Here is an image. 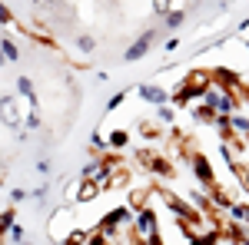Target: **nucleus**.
Returning <instances> with one entry per match:
<instances>
[{
    "label": "nucleus",
    "mask_w": 249,
    "mask_h": 245,
    "mask_svg": "<svg viewBox=\"0 0 249 245\" xmlns=\"http://www.w3.org/2000/svg\"><path fill=\"white\" fill-rule=\"evenodd\" d=\"M23 119H27V113H20V96L17 93L0 96V123H3L7 130H20Z\"/></svg>",
    "instance_id": "nucleus-1"
},
{
    "label": "nucleus",
    "mask_w": 249,
    "mask_h": 245,
    "mask_svg": "<svg viewBox=\"0 0 249 245\" xmlns=\"http://www.w3.org/2000/svg\"><path fill=\"white\" fill-rule=\"evenodd\" d=\"M133 229H136V239H153L156 235V212L150 206H143L140 212L133 215Z\"/></svg>",
    "instance_id": "nucleus-2"
},
{
    "label": "nucleus",
    "mask_w": 249,
    "mask_h": 245,
    "mask_svg": "<svg viewBox=\"0 0 249 245\" xmlns=\"http://www.w3.org/2000/svg\"><path fill=\"white\" fill-rule=\"evenodd\" d=\"M156 40V30H146V33H140V37L126 47V53H123V63H136V60H143L150 53V47H153Z\"/></svg>",
    "instance_id": "nucleus-3"
},
{
    "label": "nucleus",
    "mask_w": 249,
    "mask_h": 245,
    "mask_svg": "<svg viewBox=\"0 0 249 245\" xmlns=\"http://www.w3.org/2000/svg\"><path fill=\"white\" fill-rule=\"evenodd\" d=\"M190 166H193V176L203 182V186H216V172H213V166H210V159L203 156V152H190Z\"/></svg>",
    "instance_id": "nucleus-4"
},
{
    "label": "nucleus",
    "mask_w": 249,
    "mask_h": 245,
    "mask_svg": "<svg viewBox=\"0 0 249 245\" xmlns=\"http://www.w3.org/2000/svg\"><path fill=\"white\" fill-rule=\"evenodd\" d=\"M17 96H23L27 99V110H40V103H37V90H34V80L30 76H17Z\"/></svg>",
    "instance_id": "nucleus-5"
},
{
    "label": "nucleus",
    "mask_w": 249,
    "mask_h": 245,
    "mask_svg": "<svg viewBox=\"0 0 249 245\" xmlns=\"http://www.w3.org/2000/svg\"><path fill=\"white\" fill-rule=\"evenodd\" d=\"M140 159H143V163H146V169L156 172V176H163V179H170V176H173V166L163 159V156H150V152L143 149V152H140Z\"/></svg>",
    "instance_id": "nucleus-6"
},
{
    "label": "nucleus",
    "mask_w": 249,
    "mask_h": 245,
    "mask_svg": "<svg viewBox=\"0 0 249 245\" xmlns=\"http://www.w3.org/2000/svg\"><path fill=\"white\" fill-rule=\"evenodd\" d=\"M136 93L143 96L146 103H153V106H163V103H170V93H166L163 86H156V83H143Z\"/></svg>",
    "instance_id": "nucleus-7"
},
{
    "label": "nucleus",
    "mask_w": 249,
    "mask_h": 245,
    "mask_svg": "<svg viewBox=\"0 0 249 245\" xmlns=\"http://www.w3.org/2000/svg\"><path fill=\"white\" fill-rule=\"evenodd\" d=\"M96 196H100V182H93V179H83L80 182V189H77V196H73V202H93Z\"/></svg>",
    "instance_id": "nucleus-8"
},
{
    "label": "nucleus",
    "mask_w": 249,
    "mask_h": 245,
    "mask_svg": "<svg viewBox=\"0 0 249 245\" xmlns=\"http://www.w3.org/2000/svg\"><path fill=\"white\" fill-rule=\"evenodd\" d=\"M216 110H213V106H206V103H196V106H193V119H196V123H206V126H210V123H216Z\"/></svg>",
    "instance_id": "nucleus-9"
},
{
    "label": "nucleus",
    "mask_w": 249,
    "mask_h": 245,
    "mask_svg": "<svg viewBox=\"0 0 249 245\" xmlns=\"http://www.w3.org/2000/svg\"><path fill=\"white\" fill-rule=\"evenodd\" d=\"M183 23H186V10H170L163 17V30H179Z\"/></svg>",
    "instance_id": "nucleus-10"
},
{
    "label": "nucleus",
    "mask_w": 249,
    "mask_h": 245,
    "mask_svg": "<svg viewBox=\"0 0 249 245\" xmlns=\"http://www.w3.org/2000/svg\"><path fill=\"white\" fill-rule=\"evenodd\" d=\"M107 143H110L113 149H126V146H130V132L126 130H113L110 136H107Z\"/></svg>",
    "instance_id": "nucleus-11"
},
{
    "label": "nucleus",
    "mask_w": 249,
    "mask_h": 245,
    "mask_svg": "<svg viewBox=\"0 0 249 245\" xmlns=\"http://www.w3.org/2000/svg\"><path fill=\"white\" fill-rule=\"evenodd\" d=\"M210 202H213V206H219V209H230V206H232V199L226 196V189H219V186H213Z\"/></svg>",
    "instance_id": "nucleus-12"
},
{
    "label": "nucleus",
    "mask_w": 249,
    "mask_h": 245,
    "mask_svg": "<svg viewBox=\"0 0 249 245\" xmlns=\"http://www.w3.org/2000/svg\"><path fill=\"white\" fill-rule=\"evenodd\" d=\"M73 47H77L80 53H93V50H96V37H90V33H80V37L73 40Z\"/></svg>",
    "instance_id": "nucleus-13"
},
{
    "label": "nucleus",
    "mask_w": 249,
    "mask_h": 245,
    "mask_svg": "<svg viewBox=\"0 0 249 245\" xmlns=\"http://www.w3.org/2000/svg\"><path fill=\"white\" fill-rule=\"evenodd\" d=\"M190 202L199 209V212H210V196H206V192H199V189H190Z\"/></svg>",
    "instance_id": "nucleus-14"
},
{
    "label": "nucleus",
    "mask_w": 249,
    "mask_h": 245,
    "mask_svg": "<svg viewBox=\"0 0 249 245\" xmlns=\"http://www.w3.org/2000/svg\"><path fill=\"white\" fill-rule=\"evenodd\" d=\"M17 226V215H14V209H3L0 212V235H7L10 229Z\"/></svg>",
    "instance_id": "nucleus-15"
},
{
    "label": "nucleus",
    "mask_w": 249,
    "mask_h": 245,
    "mask_svg": "<svg viewBox=\"0 0 249 245\" xmlns=\"http://www.w3.org/2000/svg\"><path fill=\"white\" fill-rule=\"evenodd\" d=\"M230 222H246V215H249V206H239V202H232L230 209Z\"/></svg>",
    "instance_id": "nucleus-16"
},
{
    "label": "nucleus",
    "mask_w": 249,
    "mask_h": 245,
    "mask_svg": "<svg viewBox=\"0 0 249 245\" xmlns=\"http://www.w3.org/2000/svg\"><path fill=\"white\" fill-rule=\"evenodd\" d=\"M156 119H160V123H166V126H170L173 119H176V110H173L170 103H163V106H156Z\"/></svg>",
    "instance_id": "nucleus-17"
},
{
    "label": "nucleus",
    "mask_w": 249,
    "mask_h": 245,
    "mask_svg": "<svg viewBox=\"0 0 249 245\" xmlns=\"http://www.w3.org/2000/svg\"><path fill=\"white\" fill-rule=\"evenodd\" d=\"M47 196H50V186H47V182L37 186V189H30V199H34L37 206H47Z\"/></svg>",
    "instance_id": "nucleus-18"
},
{
    "label": "nucleus",
    "mask_w": 249,
    "mask_h": 245,
    "mask_svg": "<svg viewBox=\"0 0 249 245\" xmlns=\"http://www.w3.org/2000/svg\"><path fill=\"white\" fill-rule=\"evenodd\" d=\"M0 47H3V53H7V60H10V63H14V60H20V50H17V43H14V40H0Z\"/></svg>",
    "instance_id": "nucleus-19"
},
{
    "label": "nucleus",
    "mask_w": 249,
    "mask_h": 245,
    "mask_svg": "<svg viewBox=\"0 0 249 245\" xmlns=\"http://www.w3.org/2000/svg\"><path fill=\"white\" fill-rule=\"evenodd\" d=\"M107 146H110V143H107V136H103L100 130H93V132H90V149H100V152H103Z\"/></svg>",
    "instance_id": "nucleus-20"
},
{
    "label": "nucleus",
    "mask_w": 249,
    "mask_h": 245,
    "mask_svg": "<svg viewBox=\"0 0 249 245\" xmlns=\"http://www.w3.org/2000/svg\"><path fill=\"white\" fill-rule=\"evenodd\" d=\"M170 10H173V0H153V14H156V17H160V20L166 17Z\"/></svg>",
    "instance_id": "nucleus-21"
},
{
    "label": "nucleus",
    "mask_w": 249,
    "mask_h": 245,
    "mask_svg": "<svg viewBox=\"0 0 249 245\" xmlns=\"http://www.w3.org/2000/svg\"><path fill=\"white\" fill-rule=\"evenodd\" d=\"M232 130L243 132V136H249V116H236L232 113Z\"/></svg>",
    "instance_id": "nucleus-22"
},
{
    "label": "nucleus",
    "mask_w": 249,
    "mask_h": 245,
    "mask_svg": "<svg viewBox=\"0 0 249 245\" xmlns=\"http://www.w3.org/2000/svg\"><path fill=\"white\" fill-rule=\"evenodd\" d=\"M123 99H126V90H120V93H113L110 99H107V110H110V113H113V110H120V106H123Z\"/></svg>",
    "instance_id": "nucleus-23"
},
{
    "label": "nucleus",
    "mask_w": 249,
    "mask_h": 245,
    "mask_svg": "<svg viewBox=\"0 0 249 245\" xmlns=\"http://www.w3.org/2000/svg\"><path fill=\"white\" fill-rule=\"evenodd\" d=\"M40 123H43V119H40V110H27V119H23V126H27V130H37Z\"/></svg>",
    "instance_id": "nucleus-24"
},
{
    "label": "nucleus",
    "mask_w": 249,
    "mask_h": 245,
    "mask_svg": "<svg viewBox=\"0 0 249 245\" xmlns=\"http://www.w3.org/2000/svg\"><path fill=\"white\" fill-rule=\"evenodd\" d=\"M7 239H10V242H14V245L27 242V232H23V226H14V229H10V232H7Z\"/></svg>",
    "instance_id": "nucleus-25"
},
{
    "label": "nucleus",
    "mask_w": 249,
    "mask_h": 245,
    "mask_svg": "<svg viewBox=\"0 0 249 245\" xmlns=\"http://www.w3.org/2000/svg\"><path fill=\"white\" fill-rule=\"evenodd\" d=\"M7 199L17 206V202H27V199H30V192H27V189H10V192H7Z\"/></svg>",
    "instance_id": "nucleus-26"
},
{
    "label": "nucleus",
    "mask_w": 249,
    "mask_h": 245,
    "mask_svg": "<svg viewBox=\"0 0 249 245\" xmlns=\"http://www.w3.org/2000/svg\"><path fill=\"white\" fill-rule=\"evenodd\" d=\"M140 132H143V136H146V139H156V136H160V130H156L153 123H146V119H143V123H140Z\"/></svg>",
    "instance_id": "nucleus-27"
},
{
    "label": "nucleus",
    "mask_w": 249,
    "mask_h": 245,
    "mask_svg": "<svg viewBox=\"0 0 249 245\" xmlns=\"http://www.w3.org/2000/svg\"><path fill=\"white\" fill-rule=\"evenodd\" d=\"M50 169H53L50 159H37V172H40V176H50Z\"/></svg>",
    "instance_id": "nucleus-28"
},
{
    "label": "nucleus",
    "mask_w": 249,
    "mask_h": 245,
    "mask_svg": "<svg viewBox=\"0 0 249 245\" xmlns=\"http://www.w3.org/2000/svg\"><path fill=\"white\" fill-rule=\"evenodd\" d=\"M10 20H14V14H10V10H7V3L0 0V23H10Z\"/></svg>",
    "instance_id": "nucleus-29"
},
{
    "label": "nucleus",
    "mask_w": 249,
    "mask_h": 245,
    "mask_svg": "<svg viewBox=\"0 0 249 245\" xmlns=\"http://www.w3.org/2000/svg\"><path fill=\"white\" fill-rule=\"evenodd\" d=\"M239 179H243V186L249 189V166H246V169H243V172H239Z\"/></svg>",
    "instance_id": "nucleus-30"
},
{
    "label": "nucleus",
    "mask_w": 249,
    "mask_h": 245,
    "mask_svg": "<svg viewBox=\"0 0 249 245\" xmlns=\"http://www.w3.org/2000/svg\"><path fill=\"white\" fill-rule=\"evenodd\" d=\"M10 60H7V53H3V47H0V66H7Z\"/></svg>",
    "instance_id": "nucleus-31"
},
{
    "label": "nucleus",
    "mask_w": 249,
    "mask_h": 245,
    "mask_svg": "<svg viewBox=\"0 0 249 245\" xmlns=\"http://www.w3.org/2000/svg\"><path fill=\"white\" fill-rule=\"evenodd\" d=\"M246 229H249V215H246Z\"/></svg>",
    "instance_id": "nucleus-32"
},
{
    "label": "nucleus",
    "mask_w": 249,
    "mask_h": 245,
    "mask_svg": "<svg viewBox=\"0 0 249 245\" xmlns=\"http://www.w3.org/2000/svg\"><path fill=\"white\" fill-rule=\"evenodd\" d=\"M0 245H3V235H0Z\"/></svg>",
    "instance_id": "nucleus-33"
},
{
    "label": "nucleus",
    "mask_w": 249,
    "mask_h": 245,
    "mask_svg": "<svg viewBox=\"0 0 249 245\" xmlns=\"http://www.w3.org/2000/svg\"><path fill=\"white\" fill-rule=\"evenodd\" d=\"M20 245H30V242H20Z\"/></svg>",
    "instance_id": "nucleus-34"
},
{
    "label": "nucleus",
    "mask_w": 249,
    "mask_h": 245,
    "mask_svg": "<svg viewBox=\"0 0 249 245\" xmlns=\"http://www.w3.org/2000/svg\"><path fill=\"white\" fill-rule=\"evenodd\" d=\"M243 245H249V239H246V242H243Z\"/></svg>",
    "instance_id": "nucleus-35"
},
{
    "label": "nucleus",
    "mask_w": 249,
    "mask_h": 245,
    "mask_svg": "<svg viewBox=\"0 0 249 245\" xmlns=\"http://www.w3.org/2000/svg\"><path fill=\"white\" fill-rule=\"evenodd\" d=\"M246 47H249V40H246Z\"/></svg>",
    "instance_id": "nucleus-36"
}]
</instances>
